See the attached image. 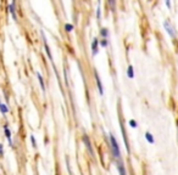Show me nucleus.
I'll return each mask as SVG.
<instances>
[{
  "label": "nucleus",
  "mask_w": 178,
  "mask_h": 175,
  "mask_svg": "<svg viewBox=\"0 0 178 175\" xmlns=\"http://www.w3.org/2000/svg\"><path fill=\"white\" fill-rule=\"evenodd\" d=\"M37 78H38V80H39V84H40V88H41V90L43 91H45V84H44V80H43V78H41V76L38 73L37 74Z\"/></svg>",
  "instance_id": "obj_9"
},
{
  "label": "nucleus",
  "mask_w": 178,
  "mask_h": 175,
  "mask_svg": "<svg viewBox=\"0 0 178 175\" xmlns=\"http://www.w3.org/2000/svg\"><path fill=\"white\" fill-rule=\"evenodd\" d=\"M145 137H146V140H148L150 143H154V142H155V140H154V137H153V135H151L150 132H146V134H145Z\"/></svg>",
  "instance_id": "obj_13"
},
{
  "label": "nucleus",
  "mask_w": 178,
  "mask_h": 175,
  "mask_svg": "<svg viewBox=\"0 0 178 175\" xmlns=\"http://www.w3.org/2000/svg\"><path fill=\"white\" fill-rule=\"evenodd\" d=\"M95 80H97V84H98V89H99V92H100V95L104 94V89H102V84H101V80H100V77L99 74L95 72Z\"/></svg>",
  "instance_id": "obj_6"
},
{
  "label": "nucleus",
  "mask_w": 178,
  "mask_h": 175,
  "mask_svg": "<svg viewBox=\"0 0 178 175\" xmlns=\"http://www.w3.org/2000/svg\"><path fill=\"white\" fill-rule=\"evenodd\" d=\"M129 125H131L132 128H137L138 124H137V122H135L134 119H131V120H129Z\"/></svg>",
  "instance_id": "obj_16"
},
{
  "label": "nucleus",
  "mask_w": 178,
  "mask_h": 175,
  "mask_svg": "<svg viewBox=\"0 0 178 175\" xmlns=\"http://www.w3.org/2000/svg\"><path fill=\"white\" fill-rule=\"evenodd\" d=\"M110 143H111V150H112V154L115 158L120 159L121 157V151H120V147H118V142L117 140L115 139L113 135H110Z\"/></svg>",
  "instance_id": "obj_1"
},
{
  "label": "nucleus",
  "mask_w": 178,
  "mask_h": 175,
  "mask_svg": "<svg viewBox=\"0 0 178 175\" xmlns=\"http://www.w3.org/2000/svg\"><path fill=\"white\" fill-rule=\"evenodd\" d=\"M83 142H84V145H86V147H87V150H88V152L92 154H94V152H93V148H92V143H90V140H89V137L87 136V135H84L83 136Z\"/></svg>",
  "instance_id": "obj_4"
},
{
  "label": "nucleus",
  "mask_w": 178,
  "mask_h": 175,
  "mask_svg": "<svg viewBox=\"0 0 178 175\" xmlns=\"http://www.w3.org/2000/svg\"><path fill=\"white\" fill-rule=\"evenodd\" d=\"M31 141H32V145H33V147H36L37 145H36V139H34V136H31Z\"/></svg>",
  "instance_id": "obj_18"
},
{
  "label": "nucleus",
  "mask_w": 178,
  "mask_h": 175,
  "mask_svg": "<svg viewBox=\"0 0 178 175\" xmlns=\"http://www.w3.org/2000/svg\"><path fill=\"white\" fill-rule=\"evenodd\" d=\"M110 4H111V9H112V11H115V0H110Z\"/></svg>",
  "instance_id": "obj_20"
},
{
  "label": "nucleus",
  "mask_w": 178,
  "mask_h": 175,
  "mask_svg": "<svg viewBox=\"0 0 178 175\" xmlns=\"http://www.w3.org/2000/svg\"><path fill=\"white\" fill-rule=\"evenodd\" d=\"M117 169H118V171H120L121 174H126V170H124V168H123V164H122L121 161L117 163Z\"/></svg>",
  "instance_id": "obj_12"
},
{
  "label": "nucleus",
  "mask_w": 178,
  "mask_h": 175,
  "mask_svg": "<svg viewBox=\"0 0 178 175\" xmlns=\"http://www.w3.org/2000/svg\"><path fill=\"white\" fill-rule=\"evenodd\" d=\"M100 35H101L102 38H106V39H107V37H109V30H107L106 28H101V30H100Z\"/></svg>",
  "instance_id": "obj_11"
},
{
  "label": "nucleus",
  "mask_w": 178,
  "mask_h": 175,
  "mask_svg": "<svg viewBox=\"0 0 178 175\" xmlns=\"http://www.w3.org/2000/svg\"><path fill=\"white\" fill-rule=\"evenodd\" d=\"M4 131H5V136L9 141V145L10 146H12V139H11V131H10V129L7 128V125L4 127Z\"/></svg>",
  "instance_id": "obj_5"
},
{
  "label": "nucleus",
  "mask_w": 178,
  "mask_h": 175,
  "mask_svg": "<svg viewBox=\"0 0 178 175\" xmlns=\"http://www.w3.org/2000/svg\"><path fill=\"white\" fill-rule=\"evenodd\" d=\"M163 27H165V29H166V32L170 34L171 38H176V30L173 29L172 24H171L168 21H165V22H163Z\"/></svg>",
  "instance_id": "obj_2"
},
{
  "label": "nucleus",
  "mask_w": 178,
  "mask_h": 175,
  "mask_svg": "<svg viewBox=\"0 0 178 175\" xmlns=\"http://www.w3.org/2000/svg\"><path fill=\"white\" fill-rule=\"evenodd\" d=\"M4 154V150H3V145L0 143V156H3Z\"/></svg>",
  "instance_id": "obj_21"
},
{
  "label": "nucleus",
  "mask_w": 178,
  "mask_h": 175,
  "mask_svg": "<svg viewBox=\"0 0 178 175\" xmlns=\"http://www.w3.org/2000/svg\"><path fill=\"white\" fill-rule=\"evenodd\" d=\"M43 38H44V47H45V52H46V55H48V58H49L50 61H53V55H51V52H50L49 45L46 44V40H45V37H44V34H43Z\"/></svg>",
  "instance_id": "obj_7"
},
{
  "label": "nucleus",
  "mask_w": 178,
  "mask_h": 175,
  "mask_svg": "<svg viewBox=\"0 0 178 175\" xmlns=\"http://www.w3.org/2000/svg\"><path fill=\"white\" fill-rule=\"evenodd\" d=\"M98 51H99V40L95 38L92 43V55L95 56L98 54Z\"/></svg>",
  "instance_id": "obj_3"
},
{
  "label": "nucleus",
  "mask_w": 178,
  "mask_h": 175,
  "mask_svg": "<svg viewBox=\"0 0 178 175\" xmlns=\"http://www.w3.org/2000/svg\"><path fill=\"white\" fill-rule=\"evenodd\" d=\"M72 29H73L72 24H66L65 26V30H66V32H72Z\"/></svg>",
  "instance_id": "obj_17"
},
{
  "label": "nucleus",
  "mask_w": 178,
  "mask_h": 175,
  "mask_svg": "<svg viewBox=\"0 0 178 175\" xmlns=\"http://www.w3.org/2000/svg\"><path fill=\"white\" fill-rule=\"evenodd\" d=\"M0 111H1L3 114H6V113L9 112V107L4 104H1V101H0Z\"/></svg>",
  "instance_id": "obj_10"
},
{
  "label": "nucleus",
  "mask_w": 178,
  "mask_h": 175,
  "mask_svg": "<svg viewBox=\"0 0 178 175\" xmlns=\"http://www.w3.org/2000/svg\"><path fill=\"white\" fill-rule=\"evenodd\" d=\"M127 76H128V78H133L134 77V72H133V67L132 66H129L128 67V71H127Z\"/></svg>",
  "instance_id": "obj_14"
},
{
  "label": "nucleus",
  "mask_w": 178,
  "mask_h": 175,
  "mask_svg": "<svg viewBox=\"0 0 178 175\" xmlns=\"http://www.w3.org/2000/svg\"><path fill=\"white\" fill-rule=\"evenodd\" d=\"M165 3H166V6H167V7L171 9V0H165Z\"/></svg>",
  "instance_id": "obj_19"
},
{
  "label": "nucleus",
  "mask_w": 178,
  "mask_h": 175,
  "mask_svg": "<svg viewBox=\"0 0 178 175\" xmlns=\"http://www.w3.org/2000/svg\"><path fill=\"white\" fill-rule=\"evenodd\" d=\"M9 10H10V12H11V15H12V17H14V19H15V21H17V15H16V9H15V1H14L12 4H10V5H9Z\"/></svg>",
  "instance_id": "obj_8"
},
{
  "label": "nucleus",
  "mask_w": 178,
  "mask_h": 175,
  "mask_svg": "<svg viewBox=\"0 0 178 175\" xmlns=\"http://www.w3.org/2000/svg\"><path fill=\"white\" fill-rule=\"evenodd\" d=\"M107 45H109L107 39H106V38H104V39H102V42H101V46H102V47H106Z\"/></svg>",
  "instance_id": "obj_15"
}]
</instances>
